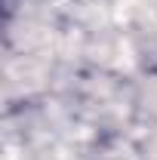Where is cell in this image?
I'll use <instances>...</instances> for the list:
<instances>
[]
</instances>
